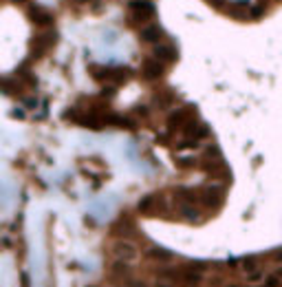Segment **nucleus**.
<instances>
[{"label": "nucleus", "instance_id": "f257e3e1", "mask_svg": "<svg viewBox=\"0 0 282 287\" xmlns=\"http://www.w3.org/2000/svg\"><path fill=\"white\" fill-rule=\"evenodd\" d=\"M91 73L97 82H104V84H110V86L130 80V69H119V67L113 69V67H97V64H93Z\"/></svg>", "mask_w": 282, "mask_h": 287}, {"label": "nucleus", "instance_id": "f03ea898", "mask_svg": "<svg viewBox=\"0 0 282 287\" xmlns=\"http://www.w3.org/2000/svg\"><path fill=\"white\" fill-rule=\"evenodd\" d=\"M196 117V108L194 106H181V108L172 110L167 115V130L174 133V130H185V126L190 124Z\"/></svg>", "mask_w": 282, "mask_h": 287}, {"label": "nucleus", "instance_id": "7ed1b4c3", "mask_svg": "<svg viewBox=\"0 0 282 287\" xmlns=\"http://www.w3.org/2000/svg\"><path fill=\"white\" fill-rule=\"evenodd\" d=\"M201 201L205 203L207 208H220V203L225 201V188H223V183H216V181H212V183H207L205 188H201Z\"/></svg>", "mask_w": 282, "mask_h": 287}, {"label": "nucleus", "instance_id": "20e7f679", "mask_svg": "<svg viewBox=\"0 0 282 287\" xmlns=\"http://www.w3.org/2000/svg\"><path fill=\"white\" fill-rule=\"evenodd\" d=\"M55 44V31H42L38 34L33 40H31V57H42L49 49Z\"/></svg>", "mask_w": 282, "mask_h": 287}, {"label": "nucleus", "instance_id": "39448f33", "mask_svg": "<svg viewBox=\"0 0 282 287\" xmlns=\"http://www.w3.org/2000/svg\"><path fill=\"white\" fill-rule=\"evenodd\" d=\"M152 16H154V7L150 0H133V2H130V18L133 20L146 24Z\"/></svg>", "mask_w": 282, "mask_h": 287}, {"label": "nucleus", "instance_id": "423d86ee", "mask_svg": "<svg viewBox=\"0 0 282 287\" xmlns=\"http://www.w3.org/2000/svg\"><path fill=\"white\" fill-rule=\"evenodd\" d=\"M110 252H113V256L115 258H124V261H130V263L137 261V256H139L137 245L130 243V241H126V239L115 241V243L110 245Z\"/></svg>", "mask_w": 282, "mask_h": 287}, {"label": "nucleus", "instance_id": "0eeeda50", "mask_svg": "<svg viewBox=\"0 0 282 287\" xmlns=\"http://www.w3.org/2000/svg\"><path fill=\"white\" fill-rule=\"evenodd\" d=\"M163 73H166V64L161 62V60H157V57H148V60H144V64H141V77L148 82H154V80H161Z\"/></svg>", "mask_w": 282, "mask_h": 287}, {"label": "nucleus", "instance_id": "6e6552de", "mask_svg": "<svg viewBox=\"0 0 282 287\" xmlns=\"http://www.w3.org/2000/svg\"><path fill=\"white\" fill-rule=\"evenodd\" d=\"M159 208L166 210V199H163V195H157V192L144 197V199L137 203V210L141 212V215H154V210H159Z\"/></svg>", "mask_w": 282, "mask_h": 287}, {"label": "nucleus", "instance_id": "1a4fd4ad", "mask_svg": "<svg viewBox=\"0 0 282 287\" xmlns=\"http://www.w3.org/2000/svg\"><path fill=\"white\" fill-rule=\"evenodd\" d=\"M139 38L144 40V42L159 44V42H163V29L157 22H146L144 27L139 29Z\"/></svg>", "mask_w": 282, "mask_h": 287}, {"label": "nucleus", "instance_id": "9d476101", "mask_svg": "<svg viewBox=\"0 0 282 287\" xmlns=\"http://www.w3.org/2000/svg\"><path fill=\"white\" fill-rule=\"evenodd\" d=\"M152 55L157 57V60H161L163 64H170L179 57V51L170 42H159V44H154L152 47Z\"/></svg>", "mask_w": 282, "mask_h": 287}, {"label": "nucleus", "instance_id": "9b49d317", "mask_svg": "<svg viewBox=\"0 0 282 287\" xmlns=\"http://www.w3.org/2000/svg\"><path fill=\"white\" fill-rule=\"evenodd\" d=\"M146 258H148V261H154V263H170V261H174V252L154 245V248H150L148 252H146Z\"/></svg>", "mask_w": 282, "mask_h": 287}, {"label": "nucleus", "instance_id": "f8f14e48", "mask_svg": "<svg viewBox=\"0 0 282 287\" xmlns=\"http://www.w3.org/2000/svg\"><path fill=\"white\" fill-rule=\"evenodd\" d=\"M179 216H183L185 221H201V212L196 208V203H190V201H179Z\"/></svg>", "mask_w": 282, "mask_h": 287}, {"label": "nucleus", "instance_id": "ddd939ff", "mask_svg": "<svg viewBox=\"0 0 282 287\" xmlns=\"http://www.w3.org/2000/svg\"><path fill=\"white\" fill-rule=\"evenodd\" d=\"M174 100H177V95H174V93L170 91V89H163V91L154 93V97H152V104L157 106V108L166 110V108H170V106L174 104Z\"/></svg>", "mask_w": 282, "mask_h": 287}, {"label": "nucleus", "instance_id": "4468645a", "mask_svg": "<svg viewBox=\"0 0 282 287\" xmlns=\"http://www.w3.org/2000/svg\"><path fill=\"white\" fill-rule=\"evenodd\" d=\"M29 18H31V22H35V24H40V27H49V24L53 22V16L49 14L47 9H42V7H31L29 9Z\"/></svg>", "mask_w": 282, "mask_h": 287}, {"label": "nucleus", "instance_id": "2eb2a0df", "mask_svg": "<svg viewBox=\"0 0 282 287\" xmlns=\"http://www.w3.org/2000/svg\"><path fill=\"white\" fill-rule=\"evenodd\" d=\"M174 197H179V201H190V203L201 201V192H196L194 188H177Z\"/></svg>", "mask_w": 282, "mask_h": 287}, {"label": "nucleus", "instance_id": "dca6fc26", "mask_svg": "<svg viewBox=\"0 0 282 287\" xmlns=\"http://www.w3.org/2000/svg\"><path fill=\"white\" fill-rule=\"evenodd\" d=\"M183 283L190 287H199L203 283V276L199 269H192V268H185L183 269Z\"/></svg>", "mask_w": 282, "mask_h": 287}, {"label": "nucleus", "instance_id": "f3484780", "mask_svg": "<svg viewBox=\"0 0 282 287\" xmlns=\"http://www.w3.org/2000/svg\"><path fill=\"white\" fill-rule=\"evenodd\" d=\"M110 269H113V274H117V276H130V261H124V258H115V263L110 265Z\"/></svg>", "mask_w": 282, "mask_h": 287}, {"label": "nucleus", "instance_id": "a211bd4d", "mask_svg": "<svg viewBox=\"0 0 282 287\" xmlns=\"http://www.w3.org/2000/svg\"><path fill=\"white\" fill-rule=\"evenodd\" d=\"M265 272H260V269H253V272H249L247 274V278H245V281H247V285H258V283H265Z\"/></svg>", "mask_w": 282, "mask_h": 287}, {"label": "nucleus", "instance_id": "6ab92c4d", "mask_svg": "<svg viewBox=\"0 0 282 287\" xmlns=\"http://www.w3.org/2000/svg\"><path fill=\"white\" fill-rule=\"evenodd\" d=\"M174 163H177L179 168H194L196 163H199V159L196 157H174Z\"/></svg>", "mask_w": 282, "mask_h": 287}, {"label": "nucleus", "instance_id": "aec40b11", "mask_svg": "<svg viewBox=\"0 0 282 287\" xmlns=\"http://www.w3.org/2000/svg\"><path fill=\"white\" fill-rule=\"evenodd\" d=\"M177 148H179V150L199 148V142H196V139H192V137H185V139H183V142H179V144H177Z\"/></svg>", "mask_w": 282, "mask_h": 287}, {"label": "nucleus", "instance_id": "412c9836", "mask_svg": "<svg viewBox=\"0 0 282 287\" xmlns=\"http://www.w3.org/2000/svg\"><path fill=\"white\" fill-rule=\"evenodd\" d=\"M256 265H258V263H256V256H249V258H245V261H243V269H245V272H253V269H256Z\"/></svg>", "mask_w": 282, "mask_h": 287}, {"label": "nucleus", "instance_id": "4be33fe9", "mask_svg": "<svg viewBox=\"0 0 282 287\" xmlns=\"http://www.w3.org/2000/svg\"><path fill=\"white\" fill-rule=\"evenodd\" d=\"M265 287H280V278H278L276 274L267 276V278H265Z\"/></svg>", "mask_w": 282, "mask_h": 287}, {"label": "nucleus", "instance_id": "5701e85b", "mask_svg": "<svg viewBox=\"0 0 282 287\" xmlns=\"http://www.w3.org/2000/svg\"><path fill=\"white\" fill-rule=\"evenodd\" d=\"M126 285H128V287H148L144 281H137V278H130V276L126 278Z\"/></svg>", "mask_w": 282, "mask_h": 287}, {"label": "nucleus", "instance_id": "b1692460", "mask_svg": "<svg viewBox=\"0 0 282 287\" xmlns=\"http://www.w3.org/2000/svg\"><path fill=\"white\" fill-rule=\"evenodd\" d=\"M187 268L199 269V272H201V269H205V263H201V261H194V263H192V265H187Z\"/></svg>", "mask_w": 282, "mask_h": 287}, {"label": "nucleus", "instance_id": "393cba45", "mask_svg": "<svg viewBox=\"0 0 282 287\" xmlns=\"http://www.w3.org/2000/svg\"><path fill=\"white\" fill-rule=\"evenodd\" d=\"M273 274H276L278 278H282V265H280V268H278V269H276V272H273Z\"/></svg>", "mask_w": 282, "mask_h": 287}, {"label": "nucleus", "instance_id": "a878e982", "mask_svg": "<svg viewBox=\"0 0 282 287\" xmlns=\"http://www.w3.org/2000/svg\"><path fill=\"white\" fill-rule=\"evenodd\" d=\"M273 256H276V258H282V250H276V252H273Z\"/></svg>", "mask_w": 282, "mask_h": 287}, {"label": "nucleus", "instance_id": "bb28decb", "mask_svg": "<svg viewBox=\"0 0 282 287\" xmlns=\"http://www.w3.org/2000/svg\"><path fill=\"white\" fill-rule=\"evenodd\" d=\"M157 287H172V285H167V283H157Z\"/></svg>", "mask_w": 282, "mask_h": 287}, {"label": "nucleus", "instance_id": "cd10ccee", "mask_svg": "<svg viewBox=\"0 0 282 287\" xmlns=\"http://www.w3.org/2000/svg\"><path fill=\"white\" fill-rule=\"evenodd\" d=\"M230 287H236V285H230Z\"/></svg>", "mask_w": 282, "mask_h": 287}]
</instances>
